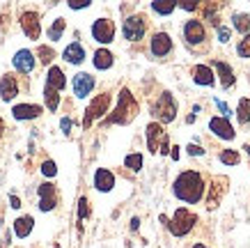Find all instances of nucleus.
Segmentation results:
<instances>
[{
  "label": "nucleus",
  "mask_w": 250,
  "mask_h": 248,
  "mask_svg": "<svg viewBox=\"0 0 250 248\" xmlns=\"http://www.w3.org/2000/svg\"><path fill=\"white\" fill-rule=\"evenodd\" d=\"M147 147H149V152H152V154H156V152L167 154V150H170L166 131H163V127H161V124H156V122L147 124Z\"/></svg>",
  "instance_id": "5"
},
{
  "label": "nucleus",
  "mask_w": 250,
  "mask_h": 248,
  "mask_svg": "<svg viewBox=\"0 0 250 248\" xmlns=\"http://www.w3.org/2000/svg\"><path fill=\"white\" fill-rule=\"evenodd\" d=\"M92 90H94V76L85 74V71L74 76V94H76L78 99H85Z\"/></svg>",
  "instance_id": "12"
},
{
  "label": "nucleus",
  "mask_w": 250,
  "mask_h": 248,
  "mask_svg": "<svg viewBox=\"0 0 250 248\" xmlns=\"http://www.w3.org/2000/svg\"><path fill=\"white\" fill-rule=\"evenodd\" d=\"M2 129H5V127H2V120H0V134H2Z\"/></svg>",
  "instance_id": "47"
},
{
  "label": "nucleus",
  "mask_w": 250,
  "mask_h": 248,
  "mask_svg": "<svg viewBox=\"0 0 250 248\" xmlns=\"http://www.w3.org/2000/svg\"><path fill=\"white\" fill-rule=\"evenodd\" d=\"M124 165H126V168H129V170H140V168H143V157H140V154H129V157L124 158Z\"/></svg>",
  "instance_id": "30"
},
{
  "label": "nucleus",
  "mask_w": 250,
  "mask_h": 248,
  "mask_svg": "<svg viewBox=\"0 0 250 248\" xmlns=\"http://www.w3.org/2000/svg\"><path fill=\"white\" fill-rule=\"evenodd\" d=\"M122 32H124V37L129 39V42H140L145 37V32H147V21H145V16L140 14H133L129 16L124 25H122Z\"/></svg>",
  "instance_id": "6"
},
{
  "label": "nucleus",
  "mask_w": 250,
  "mask_h": 248,
  "mask_svg": "<svg viewBox=\"0 0 250 248\" xmlns=\"http://www.w3.org/2000/svg\"><path fill=\"white\" fill-rule=\"evenodd\" d=\"M152 113L154 117L161 122V124H167V122H172L177 117V101L170 92H163L159 97V101L152 106Z\"/></svg>",
  "instance_id": "4"
},
{
  "label": "nucleus",
  "mask_w": 250,
  "mask_h": 248,
  "mask_svg": "<svg viewBox=\"0 0 250 248\" xmlns=\"http://www.w3.org/2000/svg\"><path fill=\"white\" fill-rule=\"evenodd\" d=\"M55 204H58V188L46 181V184L39 186V209L51 211V209H55Z\"/></svg>",
  "instance_id": "11"
},
{
  "label": "nucleus",
  "mask_w": 250,
  "mask_h": 248,
  "mask_svg": "<svg viewBox=\"0 0 250 248\" xmlns=\"http://www.w3.org/2000/svg\"><path fill=\"white\" fill-rule=\"evenodd\" d=\"M12 115L14 120H35L42 115V106L37 104H19L12 108Z\"/></svg>",
  "instance_id": "17"
},
{
  "label": "nucleus",
  "mask_w": 250,
  "mask_h": 248,
  "mask_svg": "<svg viewBox=\"0 0 250 248\" xmlns=\"http://www.w3.org/2000/svg\"><path fill=\"white\" fill-rule=\"evenodd\" d=\"M9 203H12V207H14V209H19V207H21V200H19V198H16V196H12V198H9Z\"/></svg>",
  "instance_id": "42"
},
{
  "label": "nucleus",
  "mask_w": 250,
  "mask_h": 248,
  "mask_svg": "<svg viewBox=\"0 0 250 248\" xmlns=\"http://www.w3.org/2000/svg\"><path fill=\"white\" fill-rule=\"evenodd\" d=\"M170 157H172L174 161H177V158H179V147H172V152H170Z\"/></svg>",
  "instance_id": "43"
},
{
  "label": "nucleus",
  "mask_w": 250,
  "mask_h": 248,
  "mask_svg": "<svg viewBox=\"0 0 250 248\" xmlns=\"http://www.w3.org/2000/svg\"><path fill=\"white\" fill-rule=\"evenodd\" d=\"M60 127H62V131H64V134H69V129H71V120H69V117H64V120L60 122Z\"/></svg>",
  "instance_id": "41"
},
{
  "label": "nucleus",
  "mask_w": 250,
  "mask_h": 248,
  "mask_svg": "<svg viewBox=\"0 0 250 248\" xmlns=\"http://www.w3.org/2000/svg\"><path fill=\"white\" fill-rule=\"evenodd\" d=\"M21 28H23V32L28 35V39L37 42L39 35H42V21H39L37 12H32V9L23 12L21 14Z\"/></svg>",
  "instance_id": "9"
},
{
  "label": "nucleus",
  "mask_w": 250,
  "mask_h": 248,
  "mask_svg": "<svg viewBox=\"0 0 250 248\" xmlns=\"http://www.w3.org/2000/svg\"><path fill=\"white\" fill-rule=\"evenodd\" d=\"M177 7L186 9V12H195V9L200 7V5H197V2H179V5H177Z\"/></svg>",
  "instance_id": "40"
},
{
  "label": "nucleus",
  "mask_w": 250,
  "mask_h": 248,
  "mask_svg": "<svg viewBox=\"0 0 250 248\" xmlns=\"http://www.w3.org/2000/svg\"><path fill=\"white\" fill-rule=\"evenodd\" d=\"M64 85H67V78L62 74L60 67H51L48 69V76H46V88H51L55 92H62L64 90Z\"/></svg>",
  "instance_id": "20"
},
{
  "label": "nucleus",
  "mask_w": 250,
  "mask_h": 248,
  "mask_svg": "<svg viewBox=\"0 0 250 248\" xmlns=\"http://www.w3.org/2000/svg\"><path fill=\"white\" fill-rule=\"evenodd\" d=\"M239 122H241V127H246L250 122V101L248 99H241V101H239Z\"/></svg>",
  "instance_id": "29"
},
{
  "label": "nucleus",
  "mask_w": 250,
  "mask_h": 248,
  "mask_svg": "<svg viewBox=\"0 0 250 248\" xmlns=\"http://www.w3.org/2000/svg\"><path fill=\"white\" fill-rule=\"evenodd\" d=\"M209 129H211L218 138H223V140H234V135H236V131L232 129V124H229V120H225V117H211Z\"/></svg>",
  "instance_id": "13"
},
{
  "label": "nucleus",
  "mask_w": 250,
  "mask_h": 248,
  "mask_svg": "<svg viewBox=\"0 0 250 248\" xmlns=\"http://www.w3.org/2000/svg\"><path fill=\"white\" fill-rule=\"evenodd\" d=\"M92 37L97 39L99 44H110L115 39V23L110 19H97L92 25Z\"/></svg>",
  "instance_id": "8"
},
{
  "label": "nucleus",
  "mask_w": 250,
  "mask_h": 248,
  "mask_svg": "<svg viewBox=\"0 0 250 248\" xmlns=\"http://www.w3.org/2000/svg\"><path fill=\"white\" fill-rule=\"evenodd\" d=\"M44 99H46V106H48V111H58V106H60V94L51 88H44Z\"/></svg>",
  "instance_id": "28"
},
{
  "label": "nucleus",
  "mask_w": 250,
  "mask_h": 248,
  "mask_svg": "<svg viewBox=\"0 0 250 248\" xmlns=\"http://www.w3.org/2000/svg\"><path fill=\"white\" fill-rule=\"evenodd\" d=\"M172 191L179 200H184V203H188V204H195L202 200L205 180H202V175L195 173V170H186V173H182L174 180Z\"/></svg>",
  "instance_id": "1"
},
{
  "label": "nucleus",
  "mask_w": 250,
  "mask_h": 248,
  "mask_svg": "<svg viewBox=\"0 0 250 248\" xmlns=\"http://www.w3.org/2000/svg\"><path fill=\"white\" fill-rule=\"evenodd\" d=\"M236 53H239L241 58H250V35H246V37L239 42V46H236Z\"/></svg>",
  "instance_id": "32"
},
{
  "label": "nucleus",
  "mask_w": 250,
  "mask_h": 248,
  "mask_svg": "<svg viewBox=\"0 0 250 248\" xmlns=\"http://www.w3.org/2000/svg\"><path fill=\"white\" fill-rule=\"evenodd\" d=\"M213 67H216V71L220 74L223 90H229V88L234 85V71H232V67H229L228 62H223V60H213Z\"/></svg>",
  "instance_id": "21"
},
{
  "label": "nucleus",
  "mask_w": 250,
  "mask_h": 248,
  "mask_svg": "<svg viewBox=\"0 0 250 248\" xmlns=\"http://www.w3.org/2000/svg\"><path fill=\"white\" fill-rule=\"evenodd\" d=\"M234 30L243 32V37L250 32V14H234Z\"/></svg>",
  "instance_id": "26"
},
{
  "label": "nucleus",
  "mask_w": 250,
  "mask_h": 248,
  "mask_svg": "<svg viewBox=\"0 0 250 248\" xmlns=\"http://www.w3.org/2000/svg\"><path fill=\"white\" fill-rule=\"evenodd\" d=\"M94 186L101 191V193H108L110 188L115 186V175L106 168H99L97 173H94Z\"/></svg>",
  "instance_id": "19"
},
{
  "label": "nucleus",
  "mask_w": 250,
  "mask_h": 248,
  "mask_svg": "<svg viewBox=\"0 0 250 248\" xmlns=\"http://www.w3.org/2000/svg\"><path fill=\"white\" fill-rule=\"evenodd\" d=\"M16 94H19V83L12 74H5L0 78V97H2V101H12Z\"/></svg>",
  "instance_id": "18"
},
{
  "label": "nucleus",
  "mask_w": 250,
  "mask_h": 248,
  "mask_svg": "<svg viewBox=\"0 0 250 248\" xmlns=\"http://www.w3.org/2000/svg\"><path fill=\"white\" fill-rule=\"evenodd\" d=\"M220 161H223L225 165H239L241 157H239L236 152H232V150H225V152H220Z\"/></svg>",
  "instance_id": "31"
},
{
  "label": "nucleus",
  "mask_w": 250,
  "mask_h": 248,
  "mask_svg": "<svg viewBox=\"0 0 250 248\" xmlns=\"http://www.w3.org/2000/svg\"><path fill=\"white\" fill-rule=\"evenodd\" d=\"M184 39L188 44H202L207 39V30H205V25H202V21H195V19L186 21V25H184Z\"/></svg>",
  "instance_id": "10"
},
{
  "label": "nucleus",
  "mask_w": 250,
  "mask_h": 248,
  "mask_svg": "<svg viewBox=\"0 0 250 248\" xmlns=\"http://www.w3.org/2000/svg\"><path fill=\"white\" fill-rule=\"evenodd\" d=\"M55 58L53 48H46V46H39V60L44 62V65H48V62Z\"/></svg>",
  "instance_id": "33"
},
{
  "label": "nucleus",
  "mask_w": 250,
  "mask_h": 248,
  "mask_svg": "<svg viewBox=\"0 0 250 248\" xmlns=\"http://www.w3.org/2000/svg\"><path fill=\"white\" fill-rule=\"evenodd\" d=\"M32 227H35V218L32 216H19L14 221V234L19 239H25L32 232Z\"/></svg>",
  "instance_id": "23"
},
{
  "label": "nucleus",
  "mask_w": 250,
  "mask_h": 248,
  "mask_svg": "<svg viewBox=\"0 0 250 248\" xmlns=\"http://www.w3.org/2000/svg\"><path fill=\"white\" fill-rule=\"evenodd\" d=\"M136 115H138V101L133 99V94L124 88V90L120 92L117 108H115V113L106 120V124H129Z\"/></svg>",
  "instance_id": "2"
},
{
  "label": "nucleus",
  "mask_w": 250,
  "mask_h": 248,
  "mask_svg": "<svg viewBox=\"0 0 250 248\" xmlns=\"http://www.w3.org/2000/svg\"><path fill=\"white\" fill-rule=\"evenodd\" d=\"M193 248H207V246H202V244H195V246H193Z\"/></svg>",
  "instance_id": "45"
},
{
  "label": "nucleus",
  "mask_w": 250,
  "mask_h": 248,
  "mask_svg": "<svg viewBox=\"0 0 250 248\" xmlns=\"http://www.w3.org/2000/svg\"><path fill=\"white\" fill-rule=\"evenodd\" d=\"M193 81L197 85H202V88H211L213 83H216V74L211 71L209 65H195L193 67Z\"/></svg>",
  "instance_id": "16"
},
{
  "label": "nucleus",
  "mask_w": 250,
  "mask_h": 248,
  "mask_svg": "<svg viewBox=\"0 0 250 248\" xmlns=\"http://www.w3.org/2000/svg\"><path fill=\"white\" fill-rule=\"evenodd\" d=\"M69 7L71 9H85V7H90V0H71Z\"/></svg>",
  "instance_id": "37"
},
{
  "label": "nucleus",
  "mask_w": 250,
  "mask_h": 248,
  "mask_svg": "<svg viewBox=\"0 0 250 248\" xmlns=\"http://www.w3.org/2000/svg\"><path fill=\"white\" fill-rule=\"evenodd\" d=\"M195 221H197L195 214H190L188 209L179 207V209L174 211V218H172V221H167L166 225L170 227V232H172L174 237H184V234H188L190 230H193Z\"/></svg>",
  "instance_id": "3"
},
{
  "label": "nucleus",
  "mask_w": 250,
  "mask_h": 248,
  "mask_svg": "<svg viewBox=\"0 0 250 248\" xmlns=\"http://www.w3.org/2000/svg\"><path fill=\"white\" fill-rule=\"evenodd\" d=\"M174 7H177V2H166V0H156V2H152V9L156 12V14H161V16L172 14Z\"/></svg>",
  "instance_id": "27"
},
{
  "label": "nucleus",
  "mask_w": 250,
  "mask_h": 248,
  "mask_svg": "<svg viewBox=\"0 0 250 248\" xmlns=\"http://www.w3.org/2000/svg\"><path fill=\"white\" fill-rule=\"evenodd\" d=\"M42 173H44L46 177H55V175H58V165H55L53 161H44V163H42Z\"/></svg>",
  "instance_id": "35"
},
{
  "label": "nucleus",
  "mask_w": 250,
  "mask_h": 248,
  "mask_svg": "<svg viewBox=\"0 0 250 248\" xmlns=\"http://www.w3.org/2000/svg\"><path fill=\"white\" fill-rule=\"evenodd\" d=\"M138 227H140V221H138V218H133V221H131V230H138Z\"/></svg>",
  "instance_id": "44"
},
{
  "label": "nucleus",
  "mask_w": 250,
  "mask_h": 248,
  "mask_svg": "<svg viewBox=\"0 0 250 248\" xmlns=\"http://www.w3.org/2000/svg\"><path fill=\"white\" fill-rule=\"evenodd\" d=\"M14 69L16 71H21V74H30L32 69H35V55H32V51H28V48H21V51H16L14 55Z\"/></svg>",
  "instance_id": "14"
},
{
  "label": "nucleus",
  "mask_w": 250,
  "mask_h": 248,
  "mask_svg": "<svg viewBox=\"0 0 250 248\" xmlns=\"http://www.w3.org/2000/svg\"><path fill=\"white\" fill-rule=\"evenodd\" d=\"M64 28H67V21H64V19H55L53 25L48 28V39H51V42H58V39L62 37Z\"/></svg>",
  "instance_id": "25"
},
{
  "label": "nucleus",
  "mask_w": 250,
  "mask_h": 248,
  "mask_svg": "<svg viewBox=\"0 0 250 248\" xmlns=\"http://www.w3.org/2000/svg\"><path fill=\"white\" fill-rule=\"evenodd\" d=\"M243 150H246V152H248V154H250V145H246V147H243Z\"/></svg>",
  "instance_id": "46"
},
{
  "label": "nucleus",
  "mask_w": 250,
  "mask_h": 248,
  "mask_svg": "<svg viewBox=\"0 0 250 248\" xmlns=\"http://www.w3.org/2000/svg\"><path fill=\"white\" fill-rule=\"evenodd\" d=\"M108 106H110V94H99L90 106H87V111H85V120H83V127L87 129L92 122L101 117L104 113H108Z\"/></svg>",
  "instance_id": "7"
},
{
  "label": "nucleus",
  "mask_w": 250,
  "mask_h": 248,
  "mask_svg": "<svg viewBox=\"0 0 250 248\" xmlns=\"http://www.w3.org/2000/svg\"><path fill=\"white\" fill-rule=\"evenodd\" d=\"M62 58H64L67 62H71V65H81V62L85 60V48H83V44H78V42L69 44L67 48H64V53H62Z\"/></svg>",
  "instance_id": "22"
},
{
  "label": "nucleus",
  "mask_w": 250,
  "mask_h": 248,
  "mask_svg": "<svg viewBox=\"0 0 250 248\" xmlns=\"http://www.w3.org/2000/svg\"><path fill=\"white\" fill-rule=\"evenodd\" d=\"M188 154H190V157H202V154H205V150H202L200 145H193V143H190L188 145Z\"/></svg>",
  "instance_id": "38"
},
{
  "label": "nucleus",
  "mask_w": 250,
  "mask_h": 248,
  "mask_svg": "<svg viewBox=\"0 0 250 248\" xmlns=\"http://www.w3.org/2000/svg\"><path fill=\"white\" fill-rule=\"evenodd\" d=\"M216 106H218V108H220V113L225 115V120H228L229 115H232V111H229V106L225 104V101H220V99H218V101H216Z\"/></svg>",
  "instance_id": "39"
},
{
  "label": "nucleus",
  "mask_w": 250,
  "mask_h": 248,
  "mask_svg": "<svg viewBox=\"0 0 250 248\" xmlns=\"http://www.w3.org/2000/svg\"><path fill=\"white\" fill-rule=\"evenodd\" d=\"M113 53L110 51H106V48H99L97 53H94V67L97 69H101V71H104V69H110L113 67Z\"/></svg>",
  "instance_id": "24"
},
{
  "label": "nucleus",
  "mask_w": 250,
  "mask_h": 248,
  "mask_svg": "<svg viewBox=\"0 0 250 248\" xmlns=\"http://www.w3.org/2000/svg\"><path fill=\"white\" fill-rule=\"evenodd\" d=\"M229 37H232V30H229L228 25H218V42H223V44H228Z\"/></svg>",
  "instance_id": "36"
},
{
  "label": "nucleus",
  "mask_w": 250,
  "mask_h": 248,
  "mask_svg": "<svg viewBox=\"0 0 250 248\" xmlns=\"http://www.w3.org/2000/svg\"><path fill=\"white\" fill-rule=\"evenodd\" d=\"M87 204H90L87 198H81V200H78V218H81V221L90 216V207H87Z\"/></svg>",
  "instance_id": "34"
},
{
  "label": "nucleus",
  "mask_w": 250,
  "mask_h": 248,
  "mask_svg": "<svg viewBox=\"0 0 250 248\" xmlns=\"http://www.w3.org/2000/svg\"><path fill=\"white\" fill-rule=\"evenodd\" d=\"M170 51H172V39H170V35H167V32H156L152 37V55L163 58V55H167Z\"/></svg>",
  "instance_id": "15"
}]
</instances>
